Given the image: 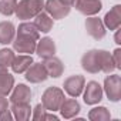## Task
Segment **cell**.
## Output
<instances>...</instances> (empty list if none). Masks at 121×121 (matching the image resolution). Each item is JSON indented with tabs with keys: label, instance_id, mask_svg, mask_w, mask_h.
<instances>
[{
	"label": "cell",
	"instance_id": "cell-1",
	"mask_svg": "<svg viewBox=\"0 0 121 121\" xmlns=\"http://www.w3.org/2000/svg\"><path fill=\"white\" fill-rule=\"evenodd\" d=\"M44 9V0H20L16 6V16L20 20L36 17Z\"/></svg>",
	"mask_w": 121,
	"mask_h": 121
},
{
	"label": "cell",
	"instance_id": "cell-2",
	"mask_svg": "<svg viewBox=\"0 0 121 121\" xmlns=\"http://www.w3.org/2000/svg\"><path fill=\"white\" fill-rule=\"evenodd\" d=\"M64 91L58 87H48L41 95V104L47 111H58L60 105L64 101Z\"/></svg>",
	"mask_w": 121,
	"mask_h": 121
},
{
	"label": "cell",
	"instance_id": "cell-3",
	"mask_svg": "<svg viewBox=\"0 0 121 121\" xmlns=\"http://www.w3.org/2000/svg\"><path fill=\"white\" fill-rule=\"evenodd\" d=\"M104 91L110 101L117 103L121 100V77L118 74L107 76L104 80Z\"/></svg>",
	"mask_w": 121,
	"mask_h": 121
},
{
	"label": "cell",
	"instance_id": "cell-4",
	"mask_svg": "<svg viewBox=\"0 0 121 121\" xmlns=\"http://www.w3.org/2000/svg\"><path fill=\"white\" fill-rule=\"evenodd\" d=\"M84 86H86V78L80 74H76V76H70L69 78L64 80V91L73 97V98H77L78 95L83 94V90H84Z\"/></svg>",
	"mask_w": 121,
	"mask_h": 121
},
{
	"label": "cell",
	"instance_id": "cell-5",
	"mask_svg": "<svg viewBox=\"0 0 121 121\" xmlns=\"http://www.w3.org/2000/svg\"><path fill=\"white\" fill-rule=\"evenodd\" d=\"M44 9H46V13L51 17V19H56V20H60V19H64L69 13H70V6L61 3L60 0H47L44 3Z\"/></svg>",
	"mask_w": 121,
	"mask_h": 121
},
{
	"label": "cell",
	"instance_id": "cell-6",
	"mask_svg": "<svg viewBox=\"0 0 121 121\" xmlns=\"http://www.w3.org/2000/svg\"><path fill=\"white\" fill-rule=\"evenodd\" d=\"M84 103L88 105L98 104L103 100V87L97 81H88L87 86H84Z\"/></svg>",
	"mask_w": 121,
	"mask_h": 121
},
{
	"label": "cell",
	"instance_id": "cell-7",
	"mask_svg": "<svg viewBox=\"0 0 121 121\" xmlns=\"http://www.w3.org/2000/svg\"><path fill=\"white\" fill-rule=\"evenodd\" d=\"M48 78L47 70L44 69L43 63H33L27 70H26V80L33 84L43 83Z\"/></svg>",
	"mask_w": 121,
	"mask_h": 121
},
{
	"label": "cell",
	"instance_id": "cell-8",
	"mask_svg": "<svg viewBox=\"0 0 121 121\" xmlns=\"http://www.w3.org/2000/svg\"><path fill=\"white\" fill-rule=\"evenodd\" d=\"M13 43V50L17 51V53H22V54H31L36 51V46H37V41L30 39V37H26V36H16L14 40L12 41Z\"/></svg>",
	"mask_w": 121,
	"mask_h": 121
},
{
	"label": "cell",
	"instance_id": "cell-9",
	"mask_svg": "<svg viewBox=\"0 0 121 121\" xmlns=\"http://www.w3.org/2000/svg\"><path fill=\"white\" fill-rule=\"evenodd\" d=\"M86 30L94 40H101L105 36V26L98 17H88L86 20Z\"/></svg>",
	"mask_w": 121,
	"mask_h": 121
},
{
	"label": "cell",
	"instance_id": "cell-10",
	"mask_svg": "<svg viewBox=\"0 0 121 121\" xmlns=\"http://www.w3.org/2000/svg\"><path fill=\"white\" fill-rule=\"evenodd\" d=\"M81 67L91 74H97L100 71V64H98V50H90L84 53L81 57Z\"/></svg>",
	"mask_w": 121,
	"mask_h": 121
},
{
	"label": "cell",
	"instance_id": "cell-11",
	"mask_svg": "<svg viewBox=\"0 0 121 121\" xmlns=\"http://www.w3.org/2000/svg\"><path fill=\"white\" fill-rule=\"evenodd\" d=\"M74 4L76 9L84 16H94L103 7L101 0H76Z\"/></svg>",
	"mask_w": 121,
	"mask_h": 121
},
{
	"label": "cell",
	"instance_id": "cell-12",
	"mask_svg": "<svg viewBox=\"0 0 121 121\" xmlns=\"http://www.w3.org/2000/svg\"><path fill=\"white\" fill-rule=\"evenodd\" d=\"M36 53L41 58H48L56 54V43L50 37H43L41 40L37 41L36 46Z\"/></svg>",
	"mask_w": 121,
	"mask_h": 121
},
{
	"label": "cell",
	"instance_id": "cell-13",
	"mask_svg": "<svg viewBox=\"0 0 121 121\" xmlns=\"http://www.w3.org/2000/svg\"><path fill=\"white\" fill-rule=\"evenodd\" d=\"M43 66L47 70L48 77H53V78H57V77H60L64 73V64L61 63V60L54 57V56L48 57V58H44Z\"/></svg>",
	"mask_w": 121,
	"mask_h": 121
},
{
	"label": "cell",
	"instance_id": "cell-14",
	"mask_svg": "<svg viewBox=\"0 0 121 121\" xmlns=\"http://www.w3.org/2000/svg\"><path fill=\"white\" fill-rule=\"evenodd\" d=\"M31 100V90L26 84H19L12 90L10 95V103L17 104V103H30Z\"/></svg>",
	"mask_w": 121,
	"mask_h": 121
},
{
	"label": "cell",
	"instance_id": "cell-15",
	"mask_svg": "<svg viewBox=\"0 0 121 121\" xmlns=\"http://www.w3.org/2000/svg\"><path fill=\"white\" fill-rule=\"evenodd\" d=\"M104 26L110 30H117L121 24V6L120 4H115L105 16H104V20H103Z\"/></svg>",
	"mask_w": 121,
	"mask_h": 121
},
{
	"label": "cell",
	"instance_id": "cell-16",
	"mask_svg": "<svg viewBox=\"0 0 121 121\" xmlns=\"http://www.w3.org/2000/svg\"><path fill=\"white\" fill-rule=\"evenodd\" d=\"M80 110H81V107H80V104H78V101L77 100H74V98H64V101L61 103V105H60V112H61V117L63 118H73V117H76L78 112H80Z\"/></svg>",
	"mask_w": 121,
	"mask_h": 121
},
{
	"label": "cell",
	"instance_id": "cell-17",
	"mask_svg": "<svg viewBox=\"0 0 121 121\" xmlns=\"http://www.w3.org/2000/svg\"><path fill=\"white\" fill-rule=\"evenodd\" d=\"M33 64V57L31 54H20V56H14L13 63H12V70L16 74H22L26 73V70Z\"/></svg>",
	"mask_w": 121,
	"mask_h": 121
},
{
	"label": "cell",
	"instance_id": "cell-18",
	"mask_svg": "<svg viewBox=\"0 0 121 121\" xmlns=\"http://www.w3.org/2000/svg\"><path fill=\"white\" fill-rule=\"evenodd\" d=\"M16 29L12 22H0V44H10L14 40Z\"/></svg>",
	"mask_w": 121,
	"mask_h": 121
},
{
	"label": "cell",
	"instance_id": "cell-19",
	"mask_svg": "<svg viewBox=\"0 0 121 121\" xmlns=\"http://www.w3.org/2000/svg\"><path fill=\"white\" fill-rule=\"evenodd\" d=\"M98 64H100V71H104L105 74H110L115 70L112 56L105 50H98Z\"/></svg>",
	"mask_w": 121,
	"mask_h": 121
},
{
	"label": "cell",
	"instance_id": "cell-20",
	"mask_svg": "<svg viewBox=\"0 0 121 121\" xmlns=\"http://www.w3.org/2000/svg\"><path fill=\"white\" fill-rule=\"evenodd\" d=\"M10 110H12L13 118H16V120H19V121H26V120H29L30 115H31L30 103H17V104H13Z\"/></svg>",
	"mask_w": 121,
	"mask_h": 121
},
{
	"label": "cell",
	"instance_id": "cell-21",
	"mask_svg": "<svg viewBox=\"0 0 121 121\" xmlns=\"http://www.w3.org/2000/svg\"><path fill=\"white\" fill-rule=\"evenodd\" d=\"M34 26L37 27L39 31L41 33H48L53 29V19L46 13V12H40L36 17H34Z\"/></svg>",
	"mask_w": 121,
	"mask_h": 121
},
{
	"label": "cell",
	"instance_id": "cell-22",
	"mask_svg": "<svg viewBox=\"0 0 121 121\" xmlns=\"http://www.w3.org/2000/svg\"><path fill=\"white\" fill-rule=\"evenodd\" d=\"M17 34H19V36L30 37V39H33V40H36V41H39V40H40V31L37 30V27L34 26V23L24 22V23L19 24Z\"/></svg>",
	"mask_w": 121,
	"mask_h": 121
},
{
	"label": "cell",
	"instance_id": "cell-23",
	"mask_svg": "<svg viewBox=\"0 0 121 121\" xmlns=\"http://www.w3.org/2000/svg\"><path fill=\"white\" fill-rule=\"evenodd\" d=\"M13 87H14V77L12 74H9L7 71L0 74V94L3 95L10 94Z\"/></svg>",
	"mask_w": 121,
	"mask_h": 121
},
{
	"label": "cell",
	"instance_id": "cell-24",
	"mask_svg": "<svg viewBox=\"0 0 121 121\" xmlns=\"http://www.w3.org/2000/svg\"><path fill=\"white\" fill-rule=\"evenodd\" d=\"M88 118L91 121H108L111 118V114L105 107H94L93 110H90Z\"/></svg>",
	"mask_w": 121,
	"mask_h": 121
},
{
	"label": "cell",
	"instance_id": "cell-25",
	"mask_svg": "<svg viewBox=\"0 0 121 121\" xmlns=\"http://www.w3.org/2000/svg\"><path fill=\"white\" fill-rule=\"evenodd\" d=\"M17 0H2L0 2V13L3 16H12L16 12Z\"/></svg>",
	"mask_w": 121,
	"mask_h": 121
},
{
	"label": "cell",
	"instance_id": "cell-26",
	"mask_svg": "<svg viewBox=\"0 0 121 121\" xmlns=\"http://www.w3.org/2000/svg\"><path fill=\"white\" fill-rule=\"evenodd\" d=\"M14 58V51L12 48H2L0 50V64L4 66L6 69L12 66Z\"/></svg>",
	"mask_w": 121,
	"mask_h": 121
},
{
	"label": "cell",
	"instance_id": "cell-27",
	"mask_svg": "<svg viewBox=\"0 0 121 121\" xmlns=\"http://www.w3.org/2000/svg\"><path fill=\"white\" fill-rule=\"evenodd\" d=\"M47 110L44 108V105L43 104H37L36 107H34V110L31 111L33 114H31V118L33 120H36V121H40V120H44L46 118V112Z\"/></svg>",
	"mask_w": 121,
	"mask_h": 121
},
{
	"label": "cell",
	"instance_id": "cell-28",
	"mask_svg": "<svg viewBox=\"0 0 121 121\" xmlns=\"http://www.w3.org/2000/svg\"><path fill=\"white\" fill-rule=\"evenodd\" d=\"M111 56H112V60H114L115 69H121V50L120 48H115Z\"/></svg>",
	"mask_w": 121,
	"mask_h": 121
},
{
	"label": "cell",
	"instance_id": "cell-29",
	"mask_svg": "<svg viewBox=\"0 0 121 121\" xmlns=\"http://www.w3.org/2000/svg\"><path fill=\"white\" fill-rule=\"evenodd\" d=\"M10 120H13L12 110L6 108V110H3L2 112H0V121H10Z\"/></svg>",
	"mask_w": 121,
	"mask_h": 121
},
{
	"label": "cell",
	"instance_id": "cell-30",
	"mask_svg": "<svg viewBox=\"0 0 121 121\" xmlns=\"http://www.w3.org/2000/svg\"><path fill=\"white\" fill-rule=\"evenodd\" d=\"M6 108H9V101L6 98V95L0 94V112H2L3 110H6Z\"/></svg>",
	"mask_w": 121,
	"mask_h": 121
},
{
	"label": "cell",
	"instance_id": "cell-31",
	"mask_svg": "<svg viewBox=\"0 0 121 121\" xmlns=\"http://www.w3.org/2000/svg\"><path fill=\"white\" fill-rule=\"evenodd\" d=\"M61 3H64V4H67V6H74V3H76V0H60Z\"/></svg>",
	"mask_w": 121,
	"mask_h": 121
},
{
	"label": "cell",
	"instance_id": "cell-32",
	"mask_svg": "<svg viewBox=\"0 0 121 121\" xmlns=\"http://www.w3.org/2000/svg\"><path fill=\"white\" fill-rule=\"evenodd\" d=\"M44 120H58V117L54 115V114H46V118Z\"/></svg>",
	"mask_w": 121,
	"mask_h": 121
},
{
	"label": "cell",
	"instance_id": "cell-33",
	"mask_svg": "<svg viewBox=\"0 0 121 121\" xmlns=\"http://www.w3.org/2000/svg\"><path fill=\"white\" fill-rule=\"evenodd\" d=\"M115 43H117V44L121 43V41H120V31H118V29H117V33H115Z\"/></svg>",
	"mask_w": 121,
	"mask_h": 121
},
{
	"label": "cell",
	"instance_id": "cell-34",
	"mask_svg": "<svg viewBox=\"0 0 121 121\" xmlns=\"http://www.w3.org/2000/svg\"><path fill=\"white\" fill-rule=\"evenodd\" d=\"M7 71V69L4 67V66H2V64H0V74H3V73H6Z\"/></svg>",
	"mask_w": 121,
	"mask_h": 121
}]
</instances>
